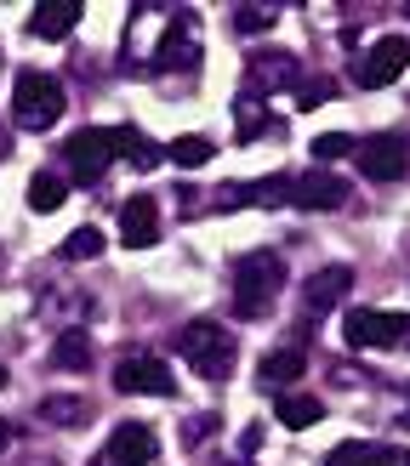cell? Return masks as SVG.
Here are the masks:
<instances>
[{
	"instance_id": "cell-1",
	"label": "cell",
	"mask_w": 410,
	"mask_h": 466,
	"mask_svg": "<svg viewBox=\"0 0 410 466\" xmlns=\"http://www.w3.org/2000/svg\"><path fill=\"white\" fill-rule=\"evenodd\" d=\"M285 290V256L280 250H251L234 262V313L240 319H268Z\"/></svg>"
},
{
	"instance_id": "cell-2",
	"label": "cell",
	"mask_w": 410,
	"mask_h": 466,
	"mask_svg": "<svg viewBox=\"0 0 410 466\" xmlns=\"http://www.w3.org/2000/svg\"><path fill=\"white\" fill-rule=\"evenodd\" d=\"M177 353L189 359V370L200 381H228L234 376V359H240V341L222 330V324L211 319H194V324H182V336H177Z\"/></svg>"
},
{
	"instance_id": "cell-3",
	"label": "cell",
	"mask_w": 410,
	"mask_h": 466,
	"mask_svg": "<svg viewBox=\"0 0 410 466\" xmlns=\"http://www.w3.org/2000/svg\"><path fill=\"white\" fill-rule=\"evenodd\" d=\"M57 114H63V86L52 75H40V68H23L12 86V120L23 131H52Z\"/></svg>"
},
{
	"instance_id": "cell-4",
	"label": "cell",
	"mask_w": 410,
	"mask_h": 466,
	"mask_svg": "<svg viewBox=\"0 0 410 466\" xmlns=\"http://www.w3.org/2000/svg\"><path fill=\"white\" fill-rule=\"evenodd\" d=\"M114 148H120V131L86 126V131H75V137L63 143V166H68V177H75V182H97V177L108 171Z\"/></svg>"
},
{
	"instance_id": "cell-5",
	"label": "cell",
	"mask_w": 410,
	"mask_h": 466,
	"mask_svg": "<svg viewBox=\"0 0 410 466\" xmlns=\"http://www.w3.org/2000/svg\"><path fill=\"white\" fill-rule=\"evenodd\" d=\"M342 336L354 347H382V353H394V347H410V313H371L359 308L342 319Z\"/></svg>"
},
{
	"instance_id": "cell-6",
	"label": "cell",
	"mask_w": 410,
	"mask_h": 466,
	"mask_svg": "<svg viewBox=\"0 0 410 466\" xmlns=\"http://www.w3.org/2000/svg\"><path fill=\"white\" fill-rule=\"evenodd\" d=\"M354 159H359V171L371 182H399L405 166H410L399 131H376V137H364V143H354Z\"/></svg>"
},
{
	"instance_id": "cell-7",
	"label": "cell",
	"mask_w": 410,
	"mask_h": 466,
	"mask_svg": "<svg viewBox=\"0 0 410 466\" xmlns=\"http://www.w3.org/2000/svg\"><path fill=\"white\" fill-rule=\"evenodd\" d=\"M114 387H120V392H143V399H171V392H177L166 359H154V353L120 359V364H114Z\"/></svg>"
},
{
	"instance_id": "cell-8",
	"label": "cell",
	"mask_w": 410,
	"mask_h": 466,
	"mask_svg": "<svg viewBox=\"0 0 410 466\" xmlns=\"http://www.w3.org/2000/svg\"><path fill=\"white\" fill-rule=\"evenodd\" d=\"M405 63H410V40H405V35H387V40H376L371 52L354 63V80H359L364 91H376V86H387V80H399Z\"/></svg>"
},
{
	"instance_id": "cell-9",
	"label": "cell",
	"mask_w": 410,
	"mask_h": 466,
	"mask_svg": "<svg viewBox=\"0 0 410 466\" xmlns=\"http://www.w3.org/2000/svg\"><path fill=\"white\" fill-rule=\"evenodd\" d=\"M149 461H154V432L143 421H120L108 450L97 455V466H149Z\"/></svg>"
},
{
	"instance_id": "cell-10",
	"label": "cell",
	"mask_w": 410,
	"mask_h": 466,
	"mask_svg": "<svg viewBox=\"0 0 410 466\" xmlns=\"http://www.w3.org/2000/svg\"><path fill=\"white\" fill-rule=\"evenodd\" d=\"M159 68H177V75H189V68L200 63V46H194V17L189 12H177L166 23V35H159V52H154Z\"/></svg>"
},
{
	"instance_id": "cell-11",
	"label": "cell",
	"mask_w": 410,
	"mask_h": 466,
	"mask_svg": "<svg viewBox=\"0 0 410 466\" xmlns=\"http://www.w3.org/2000/svg\"><path fill=\"white\" fill-rule=\"evenodd\" d=\"M120 239H126L131 250H149V245L159 239V199H154V194H131V199L120 205Z\"/></svg>"
},
{
	"instance_id": "cell-12",
	"label": "cell",
	"mask_w": 410,
	"mask_h": 466,
	"mask_svg": "<svg viewBox=\"0 0 410 466\" xmlns=\"http://www.w3.org/2000/svg\"><path fill=\"white\" fill-rule=\"evenodd\" d=\"M348 285H354V268L348 262H336V268H319L308 285H302V308H308V319H319V313H331L342 296H348Z\"/></svg>"
},
{
	"instance_id": "cell-13",
	"label": "cell",
	"mask_w": 410,
	"mask_h": 466,
	"mask_svg": "<svg viewBox=\"0 0 410 466\" xmlns=\"http://www.w3.org/2000/svg\"><path fill=\"white\" fill-rule=\"evenodd\" d=\"M291 199L308 205V211H336V205L348 199V182L319 166V171H302V177H296V194H291Z\"/></svg>"
},
{
	"instance_id": "cell-14",
	"label": "cell",
	"mask_w": 410,
	"mask_h": 466,
	"mask_svg": "<svg viewBox=\"0 0 410 466\" xmlns=\"http://www.w3.org/2000/svg\"><path fill=\"white\" fill-rule=\"evenodd\" d=\"M80 17H86V6H80V0H40V6H35V17H29V29H35L40 40H68Z\"/></svg>"
},
{
	"instance_id": "cell-15",
	"label": "cell",
	"mask_w": 410,
	"mask_h": 466,
	"mask_svg": "<svg viewBox=\"0 0 410 466\" xmlns=\"http://www.w3.org/2000/svg\"><path fill=\"white\" fill-rule=\"evenodd\" d=\"M325 466H410V450H399V444H336L331 455H325Z\"/></svg>"
},
{
	"instance_id": "cell-16",
	"label": "cell",
	"mask_w": 410,
	"mask_h": 466,
	"mask_svg": "<svg viewBox=\"0 0 410 466\" xmlns=\"http://www.w3.org/2000/svg\"><path fill=\"white\" fill-rule=\"evenodd\" d=\"M302 370H308L302 347H280V353H268V359L257 364V381H262L268 392H285L291 381H302Z\"/></svg>"
},
{
	"instance_id": "cell-17",
	"label": "cell",
	"mask_w": 410,
	"mask_h": 466,
	"mask_svg": "<svg viewBox=\"0 0 410 466\" xmlns=\"http://www.w3.org/2000/svg\"><path fill=\"white\" fill-rule=\"evenodd\" d=\"M280 86H296V57L285 52H262L257 63H251V91H280Z\"/></svg>"
},
{
	"instance_id": "cell-18",
	"label": "cell",
	"mask_w": 410,
	"mask_h": 466,
	"mask_svg": "<svg viewBox=\"0 0 410 466\" xmlns=\"http://www.w3.org/2000/svg\"><path fill=\"white\" fill-rule=\"evenodd\" d=\"M273 415H280L285 427H313L319 415H325V404L308 399V392H280V404H273Z\"/></svg>"
},
{
	"instance_id": "cell-19",
	"label": "cell",
	"mask_w": 410,
	"mask_h": 466,
	"mask_svg": "<svg viewBox=\"0 0 410 466\" xmlns=\"http://www.w3.org/2000/svg\"><path fill=\"white\" fill-rule=\"evenodd\" d=\"M63 199H68V182H63L57 171H40V177L29 182V205H35L40 217H46V211H57Z\"/></svg>"
},
{
	"instance_id": "cell-20",
	"label": "cell",
	"mask_w": 410,
	"mask_h": 466,
	"mask_svg": "<svg viewBox=\"0 0 410 466\" xmlns=\"http://www.w3.org/2000/svg\"><path fill=\"white\" fill-rule=\"evenodd\" d=\"M166 154L177 159L182 171H200V166H211V154H217V148H211V137H177Z\"/></svg>"
},
{
	"instance_id": "cell-21",
	"label": "cell",
	"mask_w": 410,
	"mask_h": 466,
	"mask_svg": "<svg viewBox=\"0 0 410 466\" xmlns=\"http://www.w3.org/2000/svg\"><path fill=\"white\" fill-rule=\"evenodd\" d=\"M97 250H103V233H97V228H75V233H68V239L57 245L63 262H91Z\"/></svg>"
},
{
	"instance_id": "cell-22",
	"label": "cell",
	"mask_w": 410,
	"mask_h": 466,
	"mask_svg": "<svg viewBox=\"0 0 410 466\" xmlns=\"http://www.w3.org/2000/svg\"><path fill=\"white\" fill-rule=\"evenodd\" d=\"M120 148H126V159H131L137 171H154V166H159V148L149 143L143 131H131V126H120Z\"/></svg>"
},
{
	"instance_id": "cell-23",
	"label": "cell",
	"mask_w": 410,
	"mask_h": 466,
	"mask_svg": "<svg viewBox=\"0 0 410 466\" xmlns=\"http://www.w3.org/2000/svg\"><path fill=\"white\" fill-rule=\"evenodd\" d=\"M52 359H57L63 370H86V364H91V341H86L80 330H63V341L52 347Z\"/></svg>"
},
{
	"instance_id": "cell-24",
	"label": "cell",
	"mask_w": 410,
	"mask_h": 466,
	"mask_svg": "<svg viewBox=\"0 0 410 466\" xmlns=\"http://www.w3.org/2000/svg\"><path fill=\"white\" fill-rule=\"evenodd\" d=\"M40 421H52V427L86 421V399H46V404H40Z\"/></svg>"
},
{
	"instance_id": "cell-25",
	"label": "cell",
	"mask_w": 410,
	"mask_h": 466,
	"mask_svg": "<svg viewBox=\"0 0 410 466\" xmlns=\"http://www.w3.org/2000/svg\"><path fill=\"white\" fill-rule=\"evenodd\" d=\"M313 154H319V166H331V159L354 154V137L348 131H325V137H313Z\"/></svg>"
},
{
	"instance_id": "cell-26",
	"label": "cell",
	"mask_w": 410,
	"mask_h": 466,
	"mask_svg": "<svg viewBox=\"0 0 410 466\" xmlns=\"http://www.w3.org/2000/svg\"><path fill=\"white\" fill-rule=\"evenodd\" d=\"M234 29H240V35H262V29H273V6H240V12H234Z\"/></svg>"
},
{
	"instance_id": "cell-27",
	"label": "cell",
	"mask_w": 410,
	"mask_h": 466,
	"mask_svg": "<svg viewBox=\"0 0 410 466\" xmlns=\"http://www.w3.org/2000/svg\"><path fill=\"white\" fill-rule=\"evenodd\" d=\"M262 131H268V120L257 114V103H245L240 108V143H251V137H262Z\"/></svg>"
},
{
	"instance_id": "cell-28",
	"label": "cell",
	"mask_w": 410,
	"mask_h": 466,
	"mask_svg": "<svg viewBox=\"0 0 410 466\" xmlns=\"http://www.w3.org/2000/svg\"><path fill=\"white\" fill-rule=\"evenodd\" d=\"M325 97H331V80H313V86H308L296 103H325Z\"/></svg>"
},
{
	"instance_id": "cell-29",
	"label": "cell",
	"mask_w": 410,
	"mask_h": 466,
	"mask_svg": "<svg viewBox=\"0 0 410 466\" xmlns=\"http://www.w3.org/2000/svg\"><path fill=\"white\" fill-rule=\"evenodd\" d=\"M12 444V421H0V450H6Z\"/></svg>"
},
{
	"instance_id": "cell-30",
	"label": "cell",
	"mask_w": 410,
	"mask_h": 466,
	"mask_svg": "<svg viewBox=\"0 0 410 466\" xmlns=\"http://www.w3.org/2000/svg\"><path fill=\"white\" fill-rule=\"evenodd\" d=\"M0 387H6V364H0Z\"/></svg>"
}]
</instances>
